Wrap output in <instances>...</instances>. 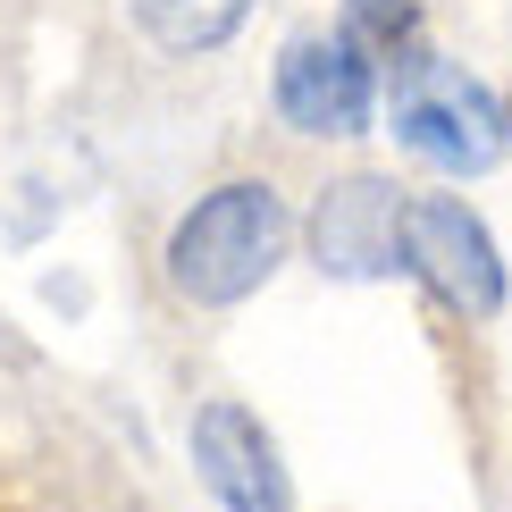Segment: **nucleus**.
I'll return each instance as SVG.
<instances>
[{
	"instance_id": "obj_1",
	"label": "nucleus",
	"mask_w": 512,
	"mask_h": 512,
	"mask_svg": "<svg viewBox=\"0 0 512 512\" xmlns=\"http://www.w3.org/2000/svg\"><path fill=\"white\" fill-rule=\"evenodd\" d=\"M286 244H294V219H286V202H277V185L236 177V185L202 194L177 219V236H168V286H177L185 303L227 311V303H244V294H261L277 277Z\"/></svg>"
},
{
	"instance_id": "obj_2",
	"label": "nucleus",
	"mask_w": 512,
	"mask_h": 512,
	"mask_svg": "<svg viewBox=\"0 0 512 512\" xmlns=\"http://www.w3.org/2000/svg\"><path fill=\"white\" fill-rule=\"evenodd\" d=\"M395 143L412 160L445 168V177H487L512 152V126L479 76H462L437 51H403L395 59Z\"/></svg>"
},
{
	"instance_id": "obj_3",
	"label": "nucleus",
	"mask_w": 512,
	"mask_h": 512,
	"mask_svg": "<svg viewBox=\"0 0 512 512\" xmlns=\"http://www.w3.org/2000/svg\"><path fill=\"white\" fill-rule=\"evenodd\" d=\"M277 118L294 135H361L378 110V68H370V42L353 26L336 34H294L277 51V84H269Z\"/></svg>"
},
{
	"instance_id": "obj_4",
	"label": "nucleus",
	"mask_w": 512,
	"mask_h": 512,
	"mask_svg": "<svg viewBox=\"0 0 512 512\" xmlns=\"http://www.w3.org/2000/svg\"><path fill=\"white\" fill-rule=\"evenodd\" d=\"M403 269L462 319H496L504 311V252L479 227V210H462L454 194L403 202Z\"/></svg>"
},
{
	"instance_id": "obj_5",
	"label": "nucleus",
	"mask_w": 512,
	"mask_h": 512,
	"mask_svg": "<svg viewBox=\"0 0 512 512\" xmlns=\"http://www.w3.org/2000/svg\"><path fill=\"white\" fill-rule=\"evenodd\" d=\"M311 261L345 286L403 269V194L387 177H336L311 210Z\"/></svg>"
},
{
	"instance_id": "obj_6",
	"label": "nucleus",
	"mask_w": 512,
	"mask_h": 512,
	"mask_svg": "<svg viewBox=\"0 0 512 512\" xmlns=\"http://www.w3.org/2000/svg\"><path fill=\"white\" fill-rule=\"evenodd\" d=\"M185 445H194L202 487L227 512H294V479H286V462H277V437L244 412V403H227V395L202 403Z\"/></svg>"
},
{
	"instance_id": "obj_7",
	"label": "nucleus",
	"mask_w": 512,
	"mask_h": 512,
	"mask_svg": "<svg viewBox=\"0 0 512 512\" xmlns=\"http://www.w3.org/2000/svg\"><path fill=\"white\" fill-rule=\"evenodd\" d=\"M135 9V26L160 42V51L177 59H202L219 51V42H236V26L252 17V0H126Z\"/></svg>"
},
{
	"instance_id": "obj_8",
	"label": "nucleus",
	"mask_w": 512,
	"mask_h": 512,
	"mask_svg": "<svg viewBox=\"0 0 512 512\" xmlns=\"http://www.w3.org/2000/svg\"><path fill=\"white\" fill-rule=\"evenodd\" d=\"M345 26H353L361 42L412 51V42H420V9H412V0H345Z\"/></svg>"
},
{
	"instance_id": "obj_9",
	"label": "nucleus",
	"mask_w": 512,
	"mask_h": 512,
	"mask_svg": "<svg viewBox=\"0 0 512 512\" xmlns=\"http://www.w3.org/2000/svg\"><path fill=\"white\" fill-rule=\"evenodd\" d=\"M504 126H512V110H504Z\"/></svg>"
}]
</instances>
